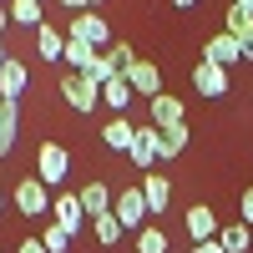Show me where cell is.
<instances>
[{
    "instance_id": "obj_1",
    "label": "cell",
    "mask_w": 253,
    "mask_h": 253,
    "mask_svg": "<svg viewBox=\"0 0 253 253\" xmlns=\"http://www.w3.org/2000/svg\"><path fill=\"white\" fill-rule=\"evenodd\" d=\"M66 172H71V152L61 142H41V152H36V177L56 193V182H66Z\"/></svg>"
},
{
    "instance_id": "obj_2",
    "label": "cell",
    "mask_w": 253,
    "mask_h": 253,
    "mask_svg": "<svg viewBox=\"0 0 253 253\" xmlns=\"http://www.w3.org/2000/svg\"><path fill=\"white\" fill-rule=\"evenodd\" d=\"M61 96H66L71 112H96V107H101V86H96L91 76H81V71H66V76H61Z\"/></svg>"
},
{
    "instance_id": "obj_3",
    "label": "cell",
    "mask_w": 253,
    "mask_h": 253,
    "mask_svg": "<svg viewBox=\"0 0 253 253\" xmlns=\"http://www.w3.org/2000/svg\"><path fill=\"white\" fill-rule=\"evenodd\" d=\"M66 36H71V41H86L91 51H107V46H112V26H107V20H101L96 10H81V15H71Z\"/></svg>"
},
{
    "instance_id": "obj_4",
    "label": "cell",
    "mask_w": 253,
    "mask_h": 253,
    "mask_svg": "<svg viewBox=\"0 0 253 253\" xmlns=\"http://www.w3.org/2000/svg\"><path fill=\"white\" fill-rule=\"evenodd\" d=\"M10 198H15V208L26 218H41V213H51V187L41 182V177H20L15 187H10Z\"/></svg>"
},
{
    "instance_id": "obj_5",
    "label": "cell",
    "mask_w": 253,
    "mask_h": 253,
    "mask_svg": "<svg viewBox=\"0 0 253 253\" xmlns=\"http://www.w3.org/2000/svg\"><path fill=\"white\" fill-rule=\"evenodd\" d=\"M112 218L122 223V228H147V198H142V187H122V193L112 198Z\"/></svg>"
},
{
    "instance_id": "obj_6",
    "label": "cell",
    "mask_w": 253,
    "mask_h": 253,
    "mask_svg": "<svg viewBox=\"0 0 253 253\" xmlns=\"http://www.w3.org/2000/svg\"><path fill=\"white\" fill-rule=\"evenodd\" d=\"M193 91H198V96H208V101L228 96V71H223V66H213V61H198V66H193Z\"/></svg>"
},
{
    "instance_id": "obj_7",
    "label": "cell",
    "mask_w": 253,
    "mask_h": 253,
    "mask_svg": "<svg viewBox=\"0 0 253 253\" xmlns=\"http://www.w3.org/2000/svg\"><path fill=\"white\" fill-rule=\"evenodd\" d=\"M182 223H187V238H193V243H213V238H218V228H223V223H218V213H213L208 203L187 208V218H182Z\"/></svg>"
},
{
    "instance_id": "obj_8",
    "label": "cell",
    "mask_w": 253,
    "mask_h": 253,
    "mask_svg": "<svg viewBox=\"0 0 253 253\" xmlns=\"http://www.w3.org/2000/svg\"><path fill=\"white\" fill-rule=\"evenodd\" d=\"M51 218H56V228H66V233H81V228H86V213H81V198L76 193L51 198Z\"/></svg>"
},
{
    "instance_id": "obj_9",
    "label": "cell",
    "mask_w": 253,
    "mask_h": 253,
    "mask_svg": "<svg viewBox=\"0 0 253 253\" xmlns=\"http://www.w3.org/2000/svg\"><path fill=\"white\" fill-rule=\"evenodd\" d=\"M203 61H213V66H233V61H243V46H238V41L233 36H228V31H218V36H208V46H203Z\"/></svg>"
},
{
    "instance_id": "obj_10",
    "label": "cell",
    "mask_w": 253,
    "mask_h": 253,
    "mask_svg": "<svg viewBox=\"0 0 253 253\" xmlns=\"http://www.w3.org/2000/svg\"><path fill=\"white\" fill-rule=\"evenodd\" d=\"M76 198H81V213H86V223H91V218H101V213H112V198H117V193H112L107 182H86Z\"/></svg>"
},
{
    "instance_id": "obj_11",
    "label": "cell",
    "mask_w": 253,
    "mask_h": 253,
    "mask_svg": "<svg viewBox=\"0 0 253 253\" xmlns=\"http://www.w3.org/2000/svg\"><path fill=\"white\" fill-rule=\"evenodd\" d=\"M126 81H132V91H137V96H147V101L162 91V71H157V61H137V66L126 71Z\"/></svg>"
},
{
    "instance_id": "obj_12",
    "label": "cell",
    "mask_w": 253,
    "mask_h": 253,
    "mask_svg": "<svg viewBox=\"0 0 253 253\" xmlns=\"http://www.w3.org/2000/svg\"><path fill=\"white\" fill-rule=\"evenodd\" d=\"M26 61H5V66H0V101H20V91H26Z\"/></svg>"
},
{
    "instance_id": "obj_13",
    "label": "cell",
    "mask_w": 253,
    "mask_h": 253,
    "mask_svg": "<svg viewBox=\"0 0 253 253\" xmlns=\"http://www.w3.org/2000/svg\"><path fill=\"white\" fill-rule=\"evenodd\" d=\"M177 122H182V101H177L172 91H157V96H152V126L167 132V126H177Z\"/></svg>"
},
{
    "instance_id": "obj_14",
    "label": "cell",
    "mask_w": 253,
    "mask_h": 253,
    "mask_svg": "<svg viewBox=\"0 0 253 253\" xmlns=\"http://www.w3.org/2000/svg\"><path fill=\"white\" fill-rule=\"evenodd\" d=\"M142 198H147V213H167V203H172V182L157 177V172H147L142 177Z\"/></svg>"
},
{
    "instance_id": "obj_15",
    "label": "cell",
    "mask_w": 253,
    "mask_h": 253,
    "mask_svg": "<svg viewBox=\"0 0 253 253\" xmlns=\"http://www.w3.org/2000/svg\"><path fill=\"white\" fill-rule=\"evenodd\" d=\"M101 107H112L117 117L132 107V81L126 76H112V81H101Z\"/></svg>"
},
{
    "instance_id": "obj_16",
    "label": "cell",
    "mask_w": 253,
    "mask_h": 253,
    "mask_svg": "<svg viewBox=\"0 0 253 253\" xmlns=\"http://www.w3.org/2000/svg\"><path fill=\"white\" fill-rule=\"evenodd\" d=\"M132 137H137V126L126 122V117H112L107 126H101V142H107L112 152H132Z\"/></svg>"
},
{
    "instance_id": "obj_17",
    "label": "cell",
    "mask_w": 253,
    "mask_h": 253,
    "mask_svg": "<svg viewBox=\"0 0 253 253\" xmlns=\"http://www.w3.org/2000/svg\"><path fill=\"white\" fill-rule=\"evenodd\" d=\"M157 137H162L157 126H137V137H132V162L137 167H152L157 162Z\"/></svg>"
},
{
    "instance_id": "obj_18",
    "label": "cell",
    "mask_w": 253,
    "mask_h": 253,
    "mask_svg": "<svg viewBox=\"0 0 253 253\" xmlns=\"http://www.w3.org/2000/svg\"><path fill=\"white\" fill-rule=\"evenodd\" d=\"M218 243H223V253H248L253 248V228L248 223H223L218 228Z\"/></svg>"
},
{
    "instance_id": "obj_19",
    "label": "cell",
    "mask_w": 253,
    "mask_h": 253,
    "mask_svg": "<svg viewBox=\"0 0 253 253\" xmlns=\"http://www.w3.org/2000/svg\"><path fill=\"white\" fill-rule=\"evenodd\" d=\"M182 147H187V122L167 126V132L157 137V162H172V157H182Z\"/></svg>"
},
{
    "instance_id": "obj_20",
    "label": "cell",
    "mask_w": 253,
    "mask_h": 253,
    "mask_svg": "<svg viewBox=\"0 0 253 253\" xmlns=\"http://www.w3.org/2000/svg\"><path fill=\"white\" fill-rule=\"evenodd\" d=\"M223 31L238 41V46H248L253 41V15L243 10V5H228V15H223Z\"/></svg>"
},
{
    "instance_id": "obj_21",
    "label": "cell",
    "mask_w": 253,
    "mask_h": 253,
    "mask_svg": "<svg viewBox=\"0 0 253 253\" xmlns=\"http://www.w3.org/2000/svg\"><path fill=\"white\" fill-rule=\"evenodd\" d=\"M10 26H31V31H41L46 20H41V0H10Z\"/></svg>"
},
{
    "instance_id": "obj_22",
    "label": "cell",
    "mask_w": 253,
    "mask_h": 253,
    "mask_svg": "<svg viewBox=\"0 0 253 253\" xmlns=\"http://www.w3.org/2000/svg\"><path fill=\"white\" fill-rule=\"evenodd\" d=\"M36 51L46 56V61H61V56H66V36H61L56 26H41L36 31Z\"/></svg>"
},
{
    "instance_id": "obj_23",
    "label": "cell",
    "mask_w": 253,
    "mask_h": 253,
    "mask_svg": "<svg viewBox=\"0 0 253 253\" xmlns=\"http://www.w3.org/2000/svg\"><path fill=\"white\" fill-rule=\"evenodd\" d=\"M122 233H126V228L112 218V213H101V218H91V238L101 243V248H112V243H122Z\"/></svg>"
},
{
    "instance_id": "obj_24",
    "label": "cell",
    "mask_w": 253,
    "mask_h": 253,
    "mask_svg": "<svg viewBox=\"0 0 253 253\" xmlns=\"http://www.w3.org/2000/svg\"><path fill=\"white\" fill-rule=\"evenodd\" d=\"M91 56H96V51L86 46V41H71V36H66V56H61V61H66L71 71H86V66H91Z\"/></svg>"
},
{
    "instance_id": "obj_25",
    "label": "cell",
    "mask_w": 253,
    "mask_h": 253,
    "mask_svg": "<svg viewBox=\"0 0 253 253\" xmlns=\"http://www.w3.org/2000/svg\"><path fill=\"white\" fill-rule=\"evenodd\" d=\"M137 253H167V233L157 223H147L142 233H137Z\"/></svg>"
},
{
    "instance_id": "obj_26",
    "label": "cell",
    "mask_w": 253,
    "mask_h": 253,
    "mask_svg": "<svg viewBox=\"0 0 253 253\" xmlns=\"http://www.w3.org/2000/svg\"><path fill=\"white\" fill-rule=\"evenodd\" d=\"M107 61L117 66V76H126V71L137 66V56H132V46H126V41H112V46H107Z\"/></svg>"
},
{
    "instance_id": "obj_27",
    "label": "cell",
    "mask_w": 253,
    "mask_h": 253,
    "mask_svg": "<svg viewBox=\"0 0 253 253\" xmlns=\"http://www.w3.org/2000/svg\"><path fill=\"white\" fill-rule=\"evenodd\" d=\"M81 76H91L96 86H101V81H112V76H117V66H112V61H107V51H96V56H91V66L81 71Z\"/></svg>"
},
{
    "instance_id": "obj_28",
    "label": "cell",
    "mask_w": 253,
    "mask_h": 253,
    "mask_svg": "<svg viewBox=\"0 0 253 253\" xmlns=\"http://www.w3.org/2000/svg\"><path fill=\"white\" fill-rule=\"evenodd\" d=\"M41 243H46V253H66V248H71V233H66V228H56V223H51L46 233H41Z\"/></svg>"
},
{
    "instance_id": "obj_29",
    "label": "cell",
    "mask_w": 253,
    "mask_h": 253,
    "mask_svg": "<svg viewBox=\"0 0 253 253\" xmlns=\"http://www.w3.org/2000/svg\"><path fill=\"white\" fill-rule=\"evenodd\" d=\"M238 213H243V223H253V187L243 193V203H238Z\"/></svg>"
},
{
    "instance_id": "obj_30",
    "label": "cell",
    "mask_w": 253,
    "mask_h": 253,
    "mask_svg": "<svg viewBox=\"0 0 253 253\" xmlns=\"http://www.w3.org/2000/svg\"><path fill=\"white\" fill-rule=\"evenodd\" d=\"M15 253H46V243H41V238H26V243H20Z\"/></svg>"
},
{
    "instance_id": "obj_31",
    "label": "cell",
    "mask_w": 253,
    "mask_h": 253,
    "mask_svg": "<svg viewBox=\"0 0 253 253\" xmlns=\"http://www.w3.org/2000/svg\"><path fill=\"white\" fill-rule=\"evenodd\" d=\"M61 5H66L71 15H81V10H86V5H91V0H61Z\"/></svg>"
},
{
    "instance_id": "obj_32",
    "label": "cell",
    "mask_w": 253,
    "mask_h": 253,
    "mask_svg": "<svg viewBox=\"0 0 253 253\" xmlns=\"http://www.w3.org/2000/svg\"><path fill=\"white\" fill-rule=\"evenodd\" d=\"M193 253H223V243H218V238H213V243H198Z\"/></svg>"
},
{
    "instance_id": "obj_33",
    "label": "cell",
    "mask_w": 253,
    "mask_h": 253,
    "mask_svg": "<svg viewBox=\"0 0 253 253\" xmlns=\"http://www.w3.org/2000/svg\"><path fill=\"white\" fill-rule=\"evenodd\" d=\"M10 26V10H5V0H0V31H5Z\"/></svg>"
},
{
    "instance_id": "obj_34",
    "label": "cell",
    "mask_w": 253,
    "mask_h": 253,
    "mask_svg": "<svg viewBox=\"0 0 253 253\" xmlns=\"http://www.w3.org/2000/svg\"><path fill=\"white\" fill-rule=\"evenodd\" d=\"M172 5H177V10H193V5H198V0H172Z\"/></svg>"
},
{
    "instance_id": "obj_35",
    "label": "cell",
    "mask_w": 253,
    "mask_h": 253,
    "mask_svg": "<svg viewBox=\"0 0 253 253\" xmlns=\"http://www.w3.org/2000/svg\"><path fill=\"white\" fill-rule=\"evenodd\" d=\"M5 61H10V51H5V41H0V66H5Z\"/></svg>"
},
{
    "instance_id": "obj_36",
    "label": "cell",
    "mask_w": 253,
    "mask_h": 253,
    "mask_svg": "<svg viewBox=\"0 0 253 253\" xmlns=\"http://www.w3.org/2000/svg\"><path fill=\"white\" fill-rule=\"evenodd\" d=\"M233 5H243V10H248V15H253V0H233Z\"/></svg>"
},
{
    "instance_id": "obj_37",
    "label": "cell",
    "mask_w": 253,
    "mask_h": 253,
    "mask_svg": "<svg viewBox=\"0 0 253 253\" xmlns=\"http://www.w3.org/2000/svg\"><path fill=\"white\" fill-rule=\"evenodd\" d=\"M0 213H5V193H0Z\"/></svg>"
},
{
    "instance_id": "obj_38",
    "label": "cell",
    "mask_w": 253,
    "mask_h": 253,
    "mask_svg": "<svg viewBox=\"0 0 253 253\" xmlns=\"http://www.w3.org/2000/svg\"><path fill=\"white\" fill-rule=\"evenodd\" d=\"M91 5H101V0H91Z\"/></svg>"
}]
</instances>
